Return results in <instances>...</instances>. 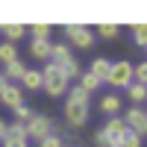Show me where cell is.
I'll return each mask as SVG.
<instances>
[{"label":"cell","mask_w":147,"mask_h":147,"mask_svg":"<svg viewBox=\"0 0 147 147\" xmlns=\"http://www.w3.org/2000/svg\"><path fill=\"white\" fill-rule=\"evenodd\" d=\"M88 112H91L88 94H85L80 85H77V88H68V97H65V121L74 129H80V127H85V121H88Z\"/></svg>","instance_id":"cell-1"},{"label":"cell","mask_w":147,"mask_h":147,"mask_svg":"<svg viewBox=\"0 0 147 147\" xmlns=\"http://www.w3.org/2000/svg\"><path fill=\"white\" fill-rule=\"evenodd\" d=\"M41 88L50 94V97H62V94H68L71 82H68V77H65V74L59 71V65L47 62V65L41 68Z\"/></svg>","instance_id":"cell-2"},{"label":"cell","mask_w":147,"mask_h":147,"mask_svg":"<svg viewBox=\"0 0 147 147\" xmlns=\"http://www.w3.org/2000/svg\"><path fill=\"white\" fill-rule=\"evenodd\" d=\"M124 132H127L124 118H106V124L94 132V141H97V147H121Z\"/></svg>","instance_id":"cell-3"},{"label":"cell","mask_w":147,"mask_h":147,"mask_svg":"<svg viewBox=\"0 0 147 147\" xmlns=\"http://www.w3.org/2000/svg\"><path fill=\"white\" fill-rule=\"evenodd\" d=\"M65 38H68V47H80V50H88V47H94V30L82 27V24H68L65 27Z\"/></svg>","instance_id":"cell-4"},{"label":"cell","mask_w":147,"mask_h":147,"mask_svg":"<svg viewBox=\"0 0 147 147\" xmlns=\"http://www.w3.org/2000/svg\"><path fill=\"white\" fill-rule=\"evenodd\" d=\"M24 129H27V141H30V138L41 141V138H47V136H53V132H56V124H53L47 115H32L27 124H24Z\"/></svg>","instance_id":"cell-5"},{"label":"cell","mask_w":147,"mask_h":147,"mask_svg":"<svg viewBox=\"0 0 147 147\" xmlns=\"http://www.w3.org/2000/svg\"><path fill=\"white\" fill-rule=\"evenodd\" d=\"M112 88H127L132 82V62L129 59H121V62H112L109 68V80H106Z\"/></svg>","instance_id":"cell-6"},{"label":"cell","mask_w":147,"mask_h":147,"mask_svg":"<svg viewBox=\"0 0 147 147\" xmlns=\"http://www.w3.org/2000/svg\"><path fill=\"white\" fill-rule=\"evenodd\" d=\"M124 124H127V129H132L136 136L144 138V132H147V112L141 106H129V112H124Z\"/></svg>","instance_id":"cell-7"},{"label":"cell","mask_w":147,"mask_h":147,"mask_svg":"<svg viewBox=\"0 0 147 147\" xmlns=\"http://www.w3.org/2000/svg\"><path fill=\"white\" fill-rule=\"evenodd\" d=\"M97 109H100L106 118H121V112H124V97L115 94V91H109V94H103V97H100Z\"/></svg>","instance_id":"cell-8"},{"label":"cell","mask_w":147,"mask_h":147,"mask_svg":"<svg viewBox=\"0 0 147 147\" xmlns=\"http://www.w3.org/2000/svg\"><path fill=\"white\" fill-rule=\"evenodd\" d=\"M0 103H3L6 109H15L24 103V88L18 82H6L3 88H0Z\"/></svg>","instance_id":"cell-9"},{"label":"cell","mask_w":147,"mask_h":147,"mask_svg":"<svg viewBox=\"0 0 147 147\" xmlns=\"http://www.w3.org/2000/svg\"><path fill=\"white\" fill-rule=\"evenodd\" d=\"M109 68H112V62H109L106 56H94L91 65H88V74H91V77H97L100 82H106V80H109Z\"/></svg>","instance_id":"cell-10"},{"label":"cell","mask_w":147,"mask_h":147,"mask_svg":"<svg viewBox=\"0 0 147 147\" xmlns=\"http://www.w3.org/2000/svg\"><path fill=\"white\" fill-rule=\"evenodd\" d=\"M50 44L53 41H30V56L35 59V62H50Z\"/></svg>","instance_id":"cell-11"},{"label":"cell","mask_w":147,"mask_h":147,"mask_svg":"<svg viewBox=\"0 0 147 147\" xmlns=\"http://www.w3.org/2000/svg\"><path fill=\"white\" fill-rule=\"evenodd\" d=\"M74 53H71V47L65 44V41H53L50 44V62L53 65H62V62H68Z\"/></svg>","instance_id":"cell-12"},{"label":"cell","mask_w":147,"mask_h":147,"mask_svg":"<svg viewBox=\"0 0 147 147\" xmlns=\"http://www.w3.org/2000/svg\"><path fill=\"white\" fill-rule=\"evenodd\" d=\"M0 32L6 35L9 44H15V41H21L24 35H27V27H24V24H0Z\"/></svg>","instance_id":"cell-13"},{"label":"cell","mask_w":147,"mask_h":147,"mask_svg":"<svg viewBox=\"0 0 147 147\" xmlns=\"http://www.w3.org/2000/svg\"><path fill=\"white\" fill-rule=\"evenodd\" d=\"M21 88H27V91H38V88H41V71L27 68V71H24V77H21Z\"/></svg>","instance_id":"cell-14"},{"label":"cell","mask_w":147,"mask_h":147,"mask_svg":"<svg viewBox=\"0 0 147 147\" xmlns=\"http://www.w3.org/2000/svg\"><path fill=\"white\" fill-rule=\"evenodd\" d=\"M94 38H103V41H118L121 38V27L118 24H100L94 30Z\"/></svg>","instance_id":"cell-15"},{"label":"cell","mask_w":147,"mask_h":147,"mask_svg":"<svg viewBox=\"0 0 147 147\" xmlns=\"http://www.w3.org/2000/svg\"><path fill=\"white\" fill-rule=\"evenodd\" d=\"M124 91H127V97H129V103H132V106H141V103L147 100V85H138V82H129V85H127Z\"/></svg>","instance_id":"cell-16"},{"label":"cell","mask_w":147,"mask_h":147,"mask_svg":"<svg viewBox=\"0 0 147 147\" xmlns=\"http://www.w3.org/2000/svg\"><path fill=\"white\" fill-rule=\"evenodd\" d=\"M27 32H30V38H32V41H50L53 27H50V24H32Z\"/></svg>","instance_id":"cell-17"},{"label":"cell","mask_w":147,"mask_h":147,"mask_svg":"<svg viewBox=\"0 0 147 147\" xmlns=\"http://www.w3.org/2000/svg\"><path fill=\"white\" fill-rule=\"evenodd\" d=\"M77 85H80L85 94H94V91H100V88H103V82L97 80V77H91L88 71H85V74H80V82H77Z\"/></svg>","instance_id":"cell-18"},{"label":"cell","mask_w":147,"mask_h":147,"mask_svg":"<svg viewBox=\"0 0 147 147\" xmlns=\"http://www.w3.org/2000/svg\"><path fill=\"white\" fill-rule=\"evenodd\" d=\"M24 71H27V65H24L21 59H15V62H9V65L3 68V77H6L9 82H15V80H21V77H24Z\"/></svg>","instance_id":"cell-19"},{"label":"cell","mask_w":147,"mask_h":147,"mask_svg":"<svg viewBox=\"0 0 147 147\" xmlns=\"http://www.w3.org/2000/svg\"><path fill=\"white\" fill-rule=\"evenodd\" d=\"M59 71H62L65 74V77H68V82L71 80H80V74H82V68H80V62H77V59H68V62H62V65H59Z\"/></svg>","instance_id":"cell-20"},{"label":"cell","mask_w":147,"mask_h":147,"mask_svg":"<svg viewBox=\"0 0 147 147\" xmlns=\"http://www.w3.org/2000/svg\"><path fill=\"white\" fill-rule=\"evenodd\" d=\"M18 59V47L15 44H9V41H0V65H9V62H15Z\"/></svg>","instance_id":"cell-21"},{"label":"cell","mask_w":147,"mask_h":147,"mask_svg":"<svg viewBox=\"0 0 147 147\" xmlns=\"http://www.w3.org/2000/svg\"><path fill=\"white\" fill-rule=\"evenodd\" d=\"M12 115H15V121H18V124H27V121H30L35 112H32L27 103H21V106H15V109H12Z\"/></svg>","instance_id":"cell-22"},{"label":"cell","mask_w":147,"mask_h":147,"mask_svg":"<svg viewBox=\"0 0 147 147\" xmlns=\"http://www.w3.org/2000/svg\"><path fill=\"white\" fill-rule=\"evenodd\" d=\"M6 138H21V141H27V129H24V124L12 121V124L6 127Z\"/></svg>","instance_id":"cell-23"},{"label":"cell","mask_w":147,"mask_h":147,"mask_svg":"<svg viewBox=\"0 0 147 147\" xmlns=\"http://www.w3.org/2000/svg\"><path fill=\"white\" fill-rule=\"evenodd\" d=\"M141 136H136V132H132V129H127L124 132V138H121V147H141Z\"/></svg>","instance_id":"cell-24"},{"label":"cell","mask_w":147,"mask_h":147,"mask_svg":"<svg viewBox=\"0 0 147 147\" xmlns=\"http://www.w3.org/2000/svg\"><path fill=\"white\" fill-rule=\"evenodd\" d=\"M132 38H136L138 47L147 44V27H144V24H136V27H132Z\"/></svg>","instance_id":"cell-25"},{"label":"cell","mask_w":147,"mask_h":147,"mask_svg":"<svg viewBox=\"0 0 147 147\" xmlns=\"http://www.w3.org/2000/svg\"><path fill=\"white\" fill-rule=\"evenodd\" d=\"M38 147H65V138L59 136V132H53V136H47L38 141Z\"/></svg>","instance_id":"cell-26"},{"label":"cell","mask_w":147,"mask_h":147,"mask_svg":"<svg viewBox=\"0 0 147 147\" xmlns=\"http://www.w3.org/2000/svg\"><path fill=\"white\" fill-rule=\"evenodd\" d=\"M0 144L3 147H30V141H21V138H3Z\"/></svg>","instance_id":"cell-27"},{"label":"cell","mask_w":147,"mask_h":147,"mask_svg":"<svg viewBox=\"0 0 147 147\" xmlns=\"http://www.w3.org/2000/svg\"><path fill=\"white\" fill-rule=\"evenodd\" d=\"M6 127H9V124H6V121H3V118H0V141H3V138H6Z\"/></svg>","instance_id":"cell-28"},{"label":"cell","mask_w":147,"mask_h":147,"mask_svg":"<svg viewBox=\"0 0 147 147\" xmlns=\"http://www.w3.org/2000/svg\"><path fill=\"white\" fill-rule=\"evenodd\" d=\"M6 82H9V80H6V77H3V74H0V88H3V85H6Z\"/></svg>","instance_id":"cell-29"}]
</instances>
